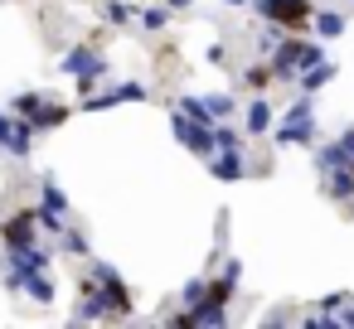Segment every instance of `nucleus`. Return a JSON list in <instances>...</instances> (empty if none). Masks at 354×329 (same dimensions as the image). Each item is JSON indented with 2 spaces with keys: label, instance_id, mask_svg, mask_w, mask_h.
Returning <instances> with one entry per match:
<instances>
[{
  "label": "nucleus",
  "instance_id": "1",
  "mask_svg": "<svg viewBox=\"0 0 354 329\" xmlns=\"http://www.w3.org/2000/svg\"><path fill=\"white\" fill-rule=\"evenodd\" d=\"M64 73H68V78H78V92H93L112 68H107V59H102L97 49L78 44V49H68V54H64Z\"/></svg>",
  "mask_w": 354,
  "mask_h": 329
},
{
  "label": "nucleus",
  "instance_id": "2",
  "mask_svg": "<svg viewBox=\"0 0 354 329\" xmlns=\"http://www.w3.org/2000/svg\"><path fill=\"white\" fill-rule=\"evenodd\" d=\"M10 107H15V117L35 121V131H49V126H64L68 121V107L54 102V97H44V92H20Z\"/></svg>",
  "mask_w": 354,
  "mask_h": 329
},
{
  "label": "nucleus",
  "instance_id": "3",
  "mask_svg": "<svg viewBox=\"0 0 354 329\" xmlns=\"http://www.w3.org/2000/svg\"><path fill=\"white\" fill-rule=\"evenodd\" d=\"M248 6H252L262 20L281 25V30H301V25L310 20V0H248Z\"/></svg>",
  "mask_w": 354,
  "mask_h": 329
},
{
  "label": "nucleus",
  "instance_id": "4",
  "mask_svg": "<svg viewBox=\"0 0 354 329\" xmlns=\"http://www.w3.org/2000/svg\"><path fill=\"white\" fill-rule=\"evenodd\" d=\"M170 126H175V141H180V146H189L194 155H204V160H209V155L218 150L214 126H204V121H194V117H185V112H175V117H170Z\"/></svg>",
  "mask_w": 354,
  "mask_h": 329
},
{
  "label": "nucleus",
  "instance_id": "5",
  "mask_svg": "<svg viewBox=\"0 0 354 329\" xmlns=\"http://www.w3.org/2000/svg\"><path fill=\"white\" fill-rule=\"evenodd\" d=\"M35 232H39V218L35 208H20L6 218V228H0V237H6V247H35Z\"/></svg>",
  "mask_w": 354,
  "mask_h": 329
},
{
  "label": "nucleus",
  "instance_id": "6",
  "mask_svg": "<svg viewBox=\"0 0 354 329\" xmlns=\"http://www.w3.org/2000/svg\"><path fill=\"white\" fill-rule=\"evenodd\" d=\"M122 102H146V88L141 83H122L112 92H97V97H88V112H107V107H122Z\"/></svg>",
  "mask_w": 354,
  "mask_h": 329
},
{
  "label": "nucleus",
  "instance_id": "7",
  "mask_svg": "<svg viewBox=\"0 0 354 329\" xmlns=\"http://www.w3.org/2000/svg\"><path fill=\"white\" fill-rule=\"evenodd\" d=\"M209 170L218 175V179H243L248 175V165H243V150H218V155H209Z\"/></svg>",
  "mask_w": 354,
  "mask_h": 329
},
{
  "label": "nucleus",
  "instance_id": "8",
  "mask_svg": "<svg viewBox=\"0 0 354 329\" xmlns=\"http://www.w3.org/2000/svg\"><path fill=\"white\" fill-rule=\"evenodd\" d=\"M335 165H354V126H349L335 146L320 150V170H335Z\"/></svg>",
  "mask_w": 354,
  "mask_h": 329
},
{
  "label": "nucleus",
  "instance_id": "9",
  "mask_svg": "<svg viewBox=\"0 0 354 329\" xmlns=\"http://www.w3.org/2000/svg\"><path fill=\"white\" fill-rule=\"evenodd\" d=\"M325 194H330V199H354V165L325 170Z\"/></svg>",
  "mask_w": 354,
  "mask_h": 329
},
{
  "label": "nucleus",
  "instance_id": "10",
  "mask_svg": "<svg viewBox=\"0 0 354 329\" xmlns=\"http://www.w3.org/2000/svg\"><path fill=\"white\" fill-rule=\"evenodd\" d=\"M20 290H25L35 305H54V281H49L44 271H30V276H20Z\"/></svg>",
  "mask_w": 354,
  "mask_h": 329
},
{
  "label": "nucleus",
  "instance_id": "11",
  "mask_svg": "<svg viewBox=\"0 0 354 329\" xmlns=\"http://www.w3.org/2000/svg\"><path fill=\"white\" fill-rule=\"evenodd\" d=\"M272 121H277V117H272V102H267V97H252V102H248V136H267Z\"/></svg>",
  "mask_w": 354,
  "mask_h": 329
},
{
  "label": "nucleus",
  "instance_id": "12",
  "mask_svg": "<svg viewBox=\"0 0 354 329\" xmlns=\"http://www.w3.org/2000/svg\"><path fill=\"white\" fill-rule=\"evenodd\" d=\"M330 78H335V63H330V59H320V63L301 68V78H296V83H301V92H315V88H325Z\"/></svg>",
  "mask_w": 354,
  "mask_h": 329
},
{
  "label": "nucleus",
  "instance_id": "13",
  "mask_svg": "<svg viewBox=\"0 0 354 329\" xmlns=\"http://www.w3.org/2000/svg\"><path fill=\"white\" fill-rule=\"evenodd\" d=\"M310 136H315V121H286V126L277 131L281 146H310Z\"/></svg>",
  "mask_w": 354,
  "mask_h": 329
},
{
  "label": "nucleus",
  "instance_id": "14",
  "mask_svg": "<svg viewBox=\"0 0 354 329\" xmlns=\"http://www.w3.org/2000/svg\"><path fill=\"white\" fill-rule=\"evenodd\" d=\"M344 30H349V25H344L339 10H320V15H315V34H320V39H339Z\"/></svg>",
  "mask_w": 354,
  "mask_h": 329
},
{
  "label": "nucleus",
  "instance_id": "15",
  "mask_svg": "<svg viewBox=\"0 0 354 329\" xmlns=\"http://www.w3.org/2000/svg\"><path fill=\"white\" fill-rule=\"evenodd\" d=\"M30 141H35V121H25V117H20V121H15V136H10V155H20V160H25V155H30Z\"/></svg>",
  "mask_w": 354,
  "mask_h": 329
},
{
  "label": "nucleus",
  "instance_id": "16",
  "mask_svg": "<svg viewBox=\"0 0 354 329\" xmlns=\"http://www.w3.org/2000/svg\"><path fill=\"white\" fill-rule=\"evenodd\" d=\"M180 112H185V117H194V121H204V126H214V112H209V102H204V97H180Z\"/></svg>",
  "mask_w": 354,
  "mask_h": 329
},
{
  "label": "nucleus",
  "instance_id": "17",
  "mask_svg": "<svg viewBox=\"0 0 354 329\" xmlns=\"http://www.w3.org/2000/svg\"><path fill=\"white\" fill-rule=\"evenodd\" d=\"M209 102V112H214V121H228L233 112H238V102L228 97V92H214V97H204Z\"/></svg>",
  "mask_w": 354,
  "mask_h": 329
},
{
  "label": "nucleus",
  "instance_id": "18",
  "mask_svg": "<svg viewBox=\"0 0 354 329\" xmlns=\"http://www.w3.org/2000/svg\"><path fill=\"white\" fill-rule=\"evenodd\" d=\"M272 83H277L272 63H252V68H248V88H257V92H262V88H272Z\"/></svg>",
  "mask_w": 354,
  "mask_h": 329
},
{
  "label": "nucleus",
  "instance_id": "19",
  "mask_svg": "<svg viewBox=\"0 0 354 329\" xmlns=\"http://www.w3.org/2000/svg\"><path fill=\"white\" fill-rule=\"evenodd\" d=\"M214 141H218V150H243V136L233 126H214Z\"/></svg>",
  "mask_w": 354,
  "mask_h": 329
},
{
  "label": "nucleus",
  "instance_id": "20",
  "mask_svg": "<svg viewBox=\"0 0 354 329\" xmlns=\"http://www.w3.org/2000/svg\"><path fill=\"white\" fill-rule=\"evenodd\" d=\"M165 20H170V10H160V6H146L141 10V25L146 30H165Z\"/></svg>",
  "mask_w": 354,
  "mask_h": 329
},
{
  "label": "nucleus",
  "instance_id": "21",
  "mask_svg": "<svg viewBox=\"0 0 354 329\" xmlns=\"http://www.w3.org/2000/svg\"><path fill=\"white\" fill-rule=\"evenodd\" d=\"M15 121H20V117H10V112H0V150H10V136H15Z\"/></svg>",
  "mask_w": 354,
  "mask_h": 329
},
{
  "label": "nucleus",
  "instance_id": "22",
  "mask_svg": "<svg viewBox=\"0 0 354 329\" xmlns=\"http://www.w3.org/2000/svg\"><path fill=\"white\" fill-rule=\"evenodd\" d=\"M64 252H88V237L78 228H64Z\"/></svg>",
  "mask_w": 354,
  "mask_h": 329
},
{
  "label": "nucleus",
  "instance_id": "23",
  "mask_svg": "<svg viewBox=\"0 0 354 329\" xmlns=\"http://www.w3.org/2000/svg\"><path fill=\"white\" fill-rule=\"evenodd\" d=\"M107 20H112V25H127V20H131V10L122 6V0H107Z\"/></svg>",
  "mask_w": 354,
  "mask_h": 329
},
{
  "label": "nucleus",
  "instance_id": "24",
  "mask_svg": "<svg viewBox=\"0 0 354 329\" xmlns=\"http://www.w3.org/2000/svg\"><path fill=\"white\" fill-rule=\"evenodd\" d=\"M185 6H194V0H170V10H185Z\"/></svg>",
  "mask_w": 354,
  "mask_h": 329
},
{
  "label": "nucleus",
  "instance_id": "25",
  "mask_svg": "<svg viewBox=\"0 0 354 329\" xmlns=\"http://www.w3.org/2000/svg\"><path fill=\"white\" fill-rule=\"evenodd\" d=\"M223 6H248V0H223Z\"/></svg>",
  "mask_w": 354,
  "mask_h": 329
}]
</instances>
